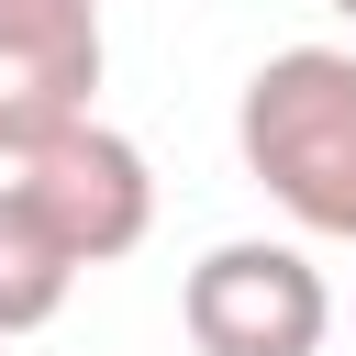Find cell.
<instances>
[{
	"mask_svg": "<svg viewBox=\"0 0 356 356\" xmlns=\"http://www.w3.org/2000/svg\"><path fill=\"white\" fill-rule=\"evenodd\" d=\"M234 156L300 234L356 245V56L345 44H278L234 100Z\"/></svg>",
	"mask_w": 356,
	"mask_h": 356,
	"instance_id": "6da1fadb",
	"label": "cell"
},
{
	"mask_svg": "<svg viewBox=\"0 0 356 356\" xmlns=\"http://www.w3.org/2000/svg\"><path fill=\"white\" fill-rule=\"evenodd\" d=\"M178 323L200 356H323L334 334V289L300 245L278 234H234L178 278Z\"/></svg>",
	"mask_w": 356,
	"mask_h": 356,
	"instance_id": "7a4b0ae2",
	"label": "cell"
},
{
	"mask_svg": "<svg viewBox=\"0 0 356 356\" xmlns=\"http://www.w3.org/2000/svg\"><path fill=\"white\" fill-rule=\"evenodd\" d=\"M11 178H22V200L78 245V267H111V256H134V245L156 234V167H145V145L111 134L100 111L67 122V134H44L33 156H11Z\"/></svg>",
	"mask_w": 356,
	"mask_h": 356,
	"instance_id": "3957f363",
	"label": "cell"
},
{
	"mask_svg": "<svg viewBox=\"0 0 356 356\" xmlns=\"http://www.w3.org/2000/svg\"><path fill=\"white\" fill-rule=\"evenodd\" d=\"M89 100H100V33H0V167L89 122Z\"/></svg>",
	"mask_w": 356,
	"mask_h": 356,
	"instance_id": "277c9868",
	"label": "cell"
},
{
	"mask_svg": "<svg viewBox=\"0 0 356 356\" xmlns=\"http://www.w3.org/2000/svg\"><path fill=\"white\" fill-rule=\"evenodd\" d=\"M78 289V245L22 200V178H0V345L11 334H44Z\"/></svg>",
	"mask_w": 356,
	"mask_h": 356,
	"instance_id": "5b68a950",
	"label": "cell"
},
{
	"mask_svg": "<svg viewBox=\"0 0 356 356\" xmlns=\"http://www.w3.org/2000/svg\"><path fill=\"white\" fill-rule=\"evenodd\" d=\"M0 33H100V0H0Z\"/></svg>",
	"mask_w": 356,
	"mask_h": 356,
	"instance_id": "8992f818",
	"label": "cell"
},
{
	"mask_svg": "<svg viewBox=\"0 0 356 356\" xmlns=\"http://www.w3.org/2000/svg\"><path fill=\"white\" fill-rule=\"evenodd\" d=\"M334 11H345V22H356V0H334Z\"/></svg>",
	"mask_w": 356,
	"mask_h": 356,
	"instance_id": "52a82bcc",
	"label": "cell"
}]
</instances>
